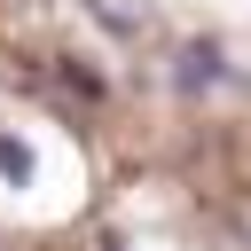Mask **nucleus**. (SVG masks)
Wrapping results in <instances>:
<instances>
[{
	"label": "nucleus",
	"instance_id": "f03ea898",
	"mask_svg": "<svg viewBox=\"0 0 251 251\" xmlns=\"http://www.w3.org/2000/svg\"><path fill=\"white\" fill-rule=\"evenodd\" d=\"M0 180H8V188L31 180V149H24V141H0Z\"/></svg>",
	"mask_w": 251,
	"mask_h": 251
},
{
	"label": "nucleus",
	"instance_id": "f257e3e1",
	"mask_svg": "<svg viewBox=\"0 0 251 251\" xmlns=\"http://www.w3.org/2000/svg\"><path fill=\"white\" fill-rule=\"evenodd\" d=\"M173 78L196 94V86H220V78H227V63H220V47H212V39H196V47H180V71H173Z\"/></svg>",
	"mask_w": 251,
	"mask_h": 251
}]
</instances>
